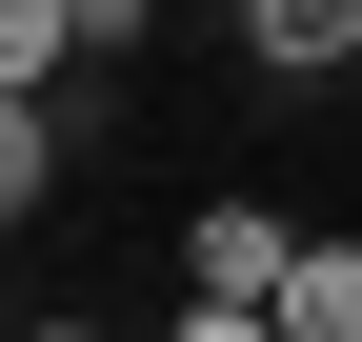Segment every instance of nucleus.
Returning <instances> with one entry per match:
<instances>
[{
    "label": "nucleus",
    "mask_w": 362,
    "mask_h": 342,
    "mask_svg": "<svg viewBox=\"0 0 362 342\" xmlns=\"http://www.w3.org/2000/svg\"><path fill=\"white\" fill-rule=\"evenodd\" d=\"M282 342H362V242H302L282 262Z\"/></svg>",
    "instance_id": "3"
},
{
    "label": "nucleus",
    "mask_w": 362,
    "mask_h": 342,
    "mask_svg": "<svg viewBox=\"0 0 362 342\" xmlns=\"http://www.w3.org/2000/svg\"><path fill=\"white\" fill-rule=\"evenodd\" d=\"M262 81H362V0H242Z\"/></svg>",
    "instance_id": "2"
},
{
    "label": "nucleus",
    "mask_w": 362,
    "mask_h": 342,
    "mask_svg": "<svg viewBox=\"0 0 362 342\" xmlns=\"http://www.w3.org/2000/svg\"><path fill=\"white\" fill-rule=\"evenodd\" d=\"M40 182H61V121H40L21 81H0V222H40Z\"/></svg>",
    "instance_id": "4"
},
{
    "label": "nucleus",
    "mask_w": 362,
    "mask_h": 342,
    "mask_svg": "<svg viewBox=\"0 0 362 342\" xmlns=\"http://www.w3.org/2000/svg\"><path fill=\"white\" fill-rule=\"evenodd\" d=\"M282 201H202V222H181V282H202V302H282Z\"/></svg>",
    "instance_id": "1"
},
{
    "label": "nucleus",
    "mask_w": 362,
    "mask_h": 342,
    "mask_svg": "<svg viewBox=\"0 0 362 342\" xmlns=\"http://www.w3.org/2000/svg\"><path fill=\"white\" fill-rule=\"evenodd\" d=\"M161 342H282V302H202V282H181V322Z\"/></svg>",
    "instance_id": "6"
},
{
    "label": "nucleus",
    "mask_w": 362,
    "mask_h": 342,
    "mask_svg": "<svg viewBox=\"0 0 362 342\" xmlns=\"http://www.w3.org/2000/svg\"><path fill=\"white\" fill-rule=\"evenodd\" d=\"M40 342H61V322H40Z\"/></svg>",
    "instance_id": "8"
},
{
    "label": "nucleus",
    "mask_w": 362,
    "mask_h": 342,
    "mask_svg": "<svg viewBox=\"0 0 362 342\" xmlns=\"http://www.w3.org/2000/svg\"><path fill=\"white\" fill-rule=\"evenodd\" d=\"M81 61V20H61V0H0V81H21V101H40V81H61Z\"/></svg>",
    "instance_id": "5"
},
{
    "label": "nucleus",
    "mask_w": 362,
    "mask_h": 342,
    "mask_svg": "<svg viewBox=\"0 0 362 342\" xmlns=\"http://www.w3.org/2000/svg\"><path fill=\"white\" fill-rule=\"evenodd\" d=\"M61 20H81V61H141V20H161V0H61Z\"/></svg>",
    "instance_id": "7"
}]
</instances>
